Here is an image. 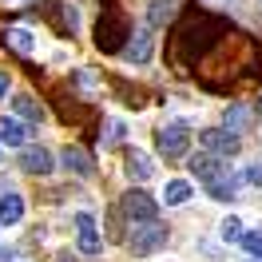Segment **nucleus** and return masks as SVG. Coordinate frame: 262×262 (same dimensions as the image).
Segmentation results:
<instances>
[{"label":"nucleus","mask_w":262,"mask_h":262,"mask_svg":"<svg viewBox=\"0 0 262 262\" xmlns=\"http://www.w3.org/2000/svg\"><path fill=\"white\" fill-rule=\"evenodd\" d=\"M131 254H139V258H147V254H155V250H163L167 246V230L151 219V223H135L131 227Z\"/></svg>","instance_id":"1"},{"label":"nucleus","mask_w":262,"mask_h":262,"mask_svg":"<svg viewBox=\"0 0 262 262\" xmlns=\"http://www.w3.org/2000/svg\"><path fill=\"white\" fill-rule=\"evenodd\" d=\"M159 151H163V159H179V155H187V147H191V123L187 119H171L167 127H159Z\"/></svg>","instance_id":"2"},{"label":"nucleus","mask_w":262,"mask_h":262,"mask_svg":"<svg viewBox=\"0 0 262 262\" xmlns=\"http://www.w3.org/2000/svg\"><path fill=\"white\" fill-rule=\"evenodd\" d=\"M123 211H127L131 227H135V223H151V219H159V199L147 195V191H139V187H131L127 195H123Z\"/></svg>","instance_id":"3"},{"label":"nucleus","mask_w":262,"mask_h":262,"mask_svg":"<svg viewBox=\"0 0 262 262\" xmlns=\"http://www.w3.org/2000/svg\"><path fill=\"white\" fill-rule=\"evenodd\" d=\"M191 175L203 183H219V179H227L230 175V163L223 159V155H214V151H203V155H191Z\"/></svg>","instance_id":"4"},{"label":"nucleus","mask_w":262,"mask_h":262,"mask_svg":"<svg viewBox=\"0 0 262 262\" xmlns=\"http://www.w3.org/2000/svg\"><path fill=\"white\" fill-rule=\"evenodd\" d=\"M76 246H80V254H88V258H99V254H103L99 227H96V219H92L88 211L76 214Z\"/></svg>","instance_id":"5"},{"label":"nucleus","mask_w":262,"mask_h":262,"mask_svg":"<svg viewBox=\"0 0 262 262\" xmlns=\"http://www.w3.org/2000/svg\"><path fill=\"white\" fill-rule=\"evenodd\" d=\"M203 147L230 159V155L243 151V139H238V131H230V127H214V131H203Z\"/></svg>","instance_id":"6"},{"label":"nucleus","mask_w":262,"mask_h":262,"mask_svg":"<svg viewBox=\"0 0 262 262\" xmlns=\"http://www.w3.org/2000/svg\"><path fill=\"white\" fill-rule=\"evenodd\" d=\"M20 167H24V171H28V175H36V179H44V175H52V155L44 147H28V143H24V147H20Z\"/></svg>","instance_id":"7"},{"label":"nucleus","mask_w":262,"mask_h":262,"mask_svg":"<svg viewBox=\"0 0 262 262\" xmlns=\"http://www.w3.org/2000/svg\"><path fill=\"white\" fill-rule=\"evenodd\" d=\"M151 56H155V36L143 28V32H135V36H131V44L123 48V60L139 68V64H147Z\"/></svg>","instance_id":"8"},{"label":"nucleus","mask_w":262,"mask_h":262,"mask_svg":"<svg viewBox=\"0 0 262 262\" xmlns=\"http://www.w3.org/2000/svg\"><path fill=\"white\" fill-rule=\"evenodd\" d=\"M24 143H28V127H24V119H20V115L0 119V147H24Z\"/></svg>","instance_id":"9"},{"label":"nucleus","mask_w":262,"mask_h":262,"mask_svg":"<svg viewBox=\"0 0 262 262\" xmlns=\"http://www.w3.org/2000/svg\"><path fill=\"white\" fill-rule=\"evenodd\" d=\"M127 179H135V183H151L155 179V159H151L147 151H131L127 155Z\"/></svg>","instance_id":"10"},{"label":"nucleus","mask_w":262,"mask_h":262,"mask_svg":"<svg viewBox=\"0 0 262 262\" xmlns=\"http://www.w3.org/2000/svg\"><path fill=\"white\" fill-rule=\"evenodd\" d=\"M60 163L72 171V175H80V179H92V159H88V151H80V147H68L64 143V151H60Z\"/></svg>","instance_id":"11"},{"label":"nucleus","mask_w":262,"mask_h":262,"mask_svg":"<svg viewBox=\"0 0 262 262\" xmlns=\"http://www.w3.org/2000/svg\"><path fill=\"white\" fill-rule=\"evenodd\" d=\"M20 219H24V199L16 191H4L0 195V227H16Z\"/></svg>","instance_id":"12"},{"label":"nucleus","mask_w":262,"mask_h":262,"mask_svg":"<svg viewBox=\"0 0 262 262\" xmlns=\"http://www.w3.org/2000/svg\"><path fill=\"white\" fill-rule=\"evenodd\" d=\"M12 112L24 119V123H44V103L40 99H32V96H12Z\"/></svg>","instance_id":"13"},{"label":"nucleus","mask_w":262,"mask_h":262,"mask_svg":"<svg viewBox=\"0 0 262 262\" xmlns=\"http://www.w3.org/2000/svg\"><path fill=\"white\" fill-rule=\"evenodd\" d=\"M191 195H195V187H191L187 179H171L163 187V207H187Z\"/></svg>","instance_id":"14"},{"label":"nucleus","mask_w":262,"mask_h":262,"mask_svg":"<svg viewBox=\"0 0 262 262\" xmlns=\"http://www.w3.org/2000/svg\"><path fill=\"white\" fill-rule=\"evenodd\" d=\"M238 187H243V179L227 175V179H219V183H207V195L214 203H230V199H238Z\"/></svg>","instance_id":"15"},{"label":"nucleus","mask_w":262,"mask_h":262,"mask_svg":"<svg viewBox=\"0 0 262 262\" xmlns=\"http://www.w3.org/2000/svg\"><path fill=\"white\" fill-rule=\"evenodd\" d=\"M8 44H12L20 56H36V48H40V40H36L32 28H12V32H8Z\"/></svg>","instance_id":"16"},{"label":"nucleus","mask_w":262,"mask_h":262,"mask_svg":"<svg viewBox=\"0 0 262 262\" xmlns=\"http://www.w3.org/2000/svg\"><path fill=\"white\" fill-rule=\"evenodd\" d=\"M243 219H238V214H227V219H223V223H219V238H223V243H238V238H243Z\"/></svg>","instance_id":"17"},{"label":"nucleus","mask_w":262,"mask_h":262,"mask_svg":"<svg viewBox=\"0 0 262 262\" xmlns=\"http://www.w3.org/2000/svg\"><path fill=\"white\" fill-rule=\"evenodd\" d=\"M171 16H175V4H171V0H151V8H147V24H167Z\"/></svg>","instance_id":"18"},{"label":"nucleus","mask_w":262,"mask_h":262,"mask_svg":"<svg viewBox=\"0 0 262 262\" xmlns=\"http://www.w3.org/2000/svg\"><path fill=\"white\" fill-rule=\"evenodd\" d=\"M243 250L250 254V258H262V230H243Z\"/></svg>","instance_id":"19"},{"label":"nucleus","mask_w":262,"mask_h":262,"mask_svg":"<svg viewBox=\"0 0 262 262\" xmlns=\"http://www.w3.org/2000/svg\"><path fill=\"white\" fill-rule=\"evenodd\" d=\"M246 123H250V107L234 103V107L227 112V127H230V131H238V127H246Z\"/></svg>","instance_id":"20"},{"label":"nucleus","mask_w":262,"mask_h":262,"mask_svg":"<svg viewBox=\"0 0 262 262\" xmlns=\"http://www.w3.org/2000/svg\"><path fill=\"white\" fill-rule=\"evenodd\" d=\"M123 135H127V123H123V119H112V123H107V139H103V147H119Z\"/></svg>","instance_id":"21"},{"label":"nucleus","mask_w":262,"mask_h":262,"mask_svg":"<svg viewBox=\"0 0 262 262\" xmlns=\"http://www.w3.org/2000/svg\"><path fill=\"white\" fill-rule=\"evenodd\" d=\"M243 183H250V187H262V163H250V167H246Z\"/></svg>","instance_id":"22"},{"label":"nucleus","mask_w":262,"mask_h":262,"mask_svg":"<svg viewBox=\"0 0 262 262\" xmlns=\"http://www.w3.org/2000/svg\"><path fill=\"white\" fill-rule=\"evenodd\" d=\"M8 92H12V76H8V72H0V99L8 96Z\"/></svg>","instance_id":"23"},{"label":"nucleus","mask_w":262,"mask_h":262,"mask_svg":"<svg viewBox=\"0 0 262 262\" xmlns=\"http://www.w3.org/2000/svg\"><path fill=\"white\" fill-rule=\"evenodd\" d=\"M56 262H76V258H72L68 250H60V254H56Z\"/></svg>","instance_id":"24"},{"label":"nucleus","mask_w":262,"mask_h":262,"mask_svg":"<svg viewBox=\"0 0 262 262\" xmlns=\"http://www.w3.org/2000/svg\"><path fill=\"white\" fill-rule=\"evenodd\" d=\"M0 262H12V250H0Z\"/></svg>","instance_id":"25"},{"label":"nucleus","mask_w":262,"mask_h":262,"mask_svg":"<svg viewBox=\"0 0 262 262\" xmlns=\"http://www.w3.org/2000/svg\"><path fill=\"white\" fill-rule=\"evenodd\" d=\"M243 262H262V258H243Z\"/></svg>","instance_id":"26"},{"label":"nucleus","mask_w":262,"mask_h":262,"mask_svg":"<svg viewBox=\"0 0 262 262\" xmlns=\"http://www.w3.org/2000/svg\"><path fill=\"white\" fill-rule=\"evenodd\" d=\"M214 4H223V0H214Z\"/></svg>","instance_id":"27"}]
</instances>
